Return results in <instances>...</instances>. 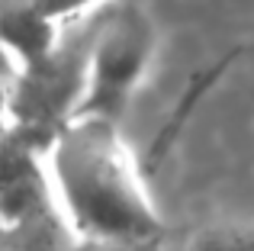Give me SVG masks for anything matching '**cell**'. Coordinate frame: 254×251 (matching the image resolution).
I'll return each mask as SVG.
<instances>
[{"label":"cell","mask_w":254,"mask_h":251,"mask_svg":"<svg viewBox=\"0 0 254 251\" xmlns=\"http://www.w3.org/2000/svg\"><path fill=\"white\" fill-rule=\"evenodd\" d=\"M42 181L62 229L84 245L142 248L161 235V213L113 120L68 116L45 145Z\"/></svg>","instance_id":"6da1fadb"},{"label":"cell","mask_w":254,"mask_h":251,"mask_svg":"<svg viewBox=\"0 0 254 251\" xmlns=\"http://www.w3.org/2000/svg\"><path fill=\"white\" fill-rule=\"evenodd\" d=\"M158 52L155 23L138 6H123L103 19L81 58V90L71 116H103L119 123L145 84Z\"/></svg>","instance_id":"7a4b0ae2"},{"label":"cell","mask_w":254,"mask_h":251,"mask_svg":"<svg viewBox=\"0 0 254 251\" xmlns=\"http://www.w3.org/2000/svg\"><path fill=\"white\" fill-rule=\"evenodd\" d=\"M58 32L29 0H0V49L19 71L45 62L58 45Z\"/></svg>","instance_id":"3957f363"},{"label":"cell","mask_w":254,"mask_h":251,"mask_svg":"<svg viewBox=\"0 0 254 251\" xmlns=\"http://www.w3.org/2000/svg\"><path fill=\"white\" fill-rule=\"evenodd\" d=\"M187 251H254V222H222L193 235Z\"/></svg>","instance_id":"277c9868"},{"label":"cell","mask_w":254,"mask_h":251,"mask_svg":"<svg viewBox=\"0 0 254 251\" xmlns=\"http://www.w3.org/2000/svg\"><path fill=\"white\" fill-rule=\"evenodd\" d=\"M0 251H55V242L42 229V219L26 213L0 226Z\"/></svg>","instance_id":"5b68a950"},{"label":"cell","mask_w":254,"mask_h":251,"mask_svg":"<svg viewBox=\"0 0 254 251\" xmlns=\"http://www.w3.org/2000/svg\"><path fill=\"white\" fill-rule=\"evenodd\" d=\"M39 13H42L49 23H55L62 29L64 23H74V19H84L97 10L103 0H29Z\"/></svg>","instance_id":"8992f818"},{"label":"cell","mask_w":254,"mask_h":251,"mask_svg":"<svg viewBox=\"0 0 254 251\" xmlns=\"http://www.w3.org/2000/svg\"><path fill=\"white\" fill-rule=\"evenodd\" d=\"M90 251H138V248H113V245H90Z\"/></svg>","instance_id":"52a82bcc"}]
</instances>
